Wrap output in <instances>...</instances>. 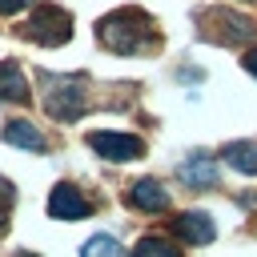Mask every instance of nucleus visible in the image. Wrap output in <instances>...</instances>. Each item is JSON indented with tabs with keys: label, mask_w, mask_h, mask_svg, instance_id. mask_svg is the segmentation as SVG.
I'll return each instance as SVG.
<instances>
[{
	"label": "nucleus",
	"mask_w": 257,
	"mask_h": 257,
	"mask_svg": "<svg viewBox=\"0 0 257 257\" xmlns=\"http://www.w3.org/2000/svg\"><path fill=\"white\" fill-rule=\"evenodd\" d=\"M8 205H12V185H8V181H0V213H4Z\"/></svg>",
	"instance_id": "2eb2a0df"
},
{
	"label": "nucleus",
	"mask_w": 257,
	"mask_h": 257,
	"mask_svg": "<svg viewBox=\"0 0 257 257\" xmlns=\"http://www.w3.org/2000/svg\"><path fill=\"white\" fill-rule=\"evenodd\" d=\"M0 96L4 100H28V80H24V72L12 60L0 64Z\"/></svg>",
	"instance_id": "9d476101"
},
{
	"label": "nucleus",
	"mask_w": 257,
	"mask_h": 257,
	"mask_svg": "<svg viewBox=\"0 0 257 257\" xmlns=\"http://www.w3.org/2000/svg\"><path fill=\"white\" fill-rule=\"evenodd\" d=\"M24 4H32V0H0V12L8 16V12H20Z\"/></svg>",
	"instance_id": "4468645a"
},
{
	"label": "nucleus",
	"mask_w": 257,
	"mask_h": 257,
	"mask_svg": "<svg viewBox=\"0 0 257 257\" xmlns=\"http://www.w3.org/2000/svg\"><path fill=\"white\" fill-rule=\"evenodd\" d=\"M245 68H249V72L257 76V52H249V56H245Z\"/></svg>",
	"instance_id": "dca6fc26"
},
{
	"label": "nucleus",
	"mask_w": 257,
	"mask_h": 257,
	"mask_svg": "<svg viewBox=\"0 0 257 257\" xmlns=\"http://www.w3.org/2000/svg\"><path fill=\"white\" fill-rule=\"evenodd\" d=\"M4 141L8 145H16V149H44V137L28 124V120H12V124H4Z\"/></svg>",
	"instance_id": "9b49d317"
},
{
	"label": "nucleus",
	"mask_w": 257,
	"mask_h": 257,
	"mask_svg": "<svg viewBox=\"0 0 257 257\" xmlns=\"http://www.w3.org/2000/svg\"><path fill=\"white\" fill-rule=\"evenodd\" d=\"M128 205H137L141 213H161V209L169 205V193H165V185H161V181L141 177V181L128 189Z\"/></svg>",
	"instance_id": "39448f33"
},
{
	"label": "nucleus",
	"mask_w": 257,
	"mask_h": 257,
	"mask_svg": "<svg viewBox=\"0 0 257 257\" xmlns=\"http://www.w3.org/2000/svg\"><path fill=\"white\" fill-rule=\"evenodd\" d=\"M100 40L112 52H137L141 44L153 40V20L145 12H112L100 20Z\"/></svg>",
	"instance_id": "f257e3e1"
},
{
	"label": "nucleus",
	"mask_w": 257,
	"mask_h": 257,
	"mask_svg": "<svg viewBox=\"0 0 257 257\" xmlns=\"http://www.w3.org/2000/svg\"><path fill=\"white\" fill-rule=\"evenodd\" d=\"M177 233H181L185 241H193V245H209V241L217 237L209 213H181V217H177Z\"/></svg>",
	"instance_id": "0eeeda50"
},
{
	"label": "nucleus",
	"mask_w": 257,
	"mask_h": 257,
	"mask_svg": "<svg viewBox=\"0 0 257 257\" xmlns=\"http://www.w3.org/2000/svg\"><path fill=\"white\" fill-rule=\"evenodd\" d=\"M20 257H32V253H20Z\"/></svg>",
	"instance_id": "f3484780"
},
{
	"label": "nucleus",
	"mask_w": 257,
	"mask_h": 257,
	"mask_svg": "<svg viewBox=\"0 0 257 257\" xmlns=\"http://www.w3.org/2000/svg\"><path fill=\"white\" fill-rule=\"evenodd\" d=\"M133 257H181V253H177V245L165 241V237H145V241L133 249Z\"/></svg>",
	"instance_id": "f8f14e48"
},
{
	"label": "nucleus",
	"mask_w": 257,
	"mask_h": 257,
	"mask_svg": "<svg viewBox=\"0 0 257 257\" xmlns=\"http://www.w3.org/2000/svg\"><path fill=\"white\" fill-rule=\"evenodd\" d=\"M24 32H28L36 44H44V48H56V44H64V40L72 36V20H68V12L52 8V4H40V8L28 16Z\"/></svg>",
	"instance_id": "7ed1b4c3"
},
{
	"label": "nucleus",
	"mask_w": 257,
	"mask_h": 257,
	"mask_svg": "<svg viewBox=\"0 0 257 257\" xmlns=\"http://www.w3.org/2000/svg\"><path fill=\"white\" fill-rule=\"evenodd\" d=\"M48 213L52 217H64V221H76V217H88V201L72 185H56L52 197H48Z\"/></svg>",
	"instance_id": "423d86ee"
},
{
	"label": "nucleus",
	"mask_w": 257,
	"mask_h": 257,
	"mask_svg": "<svg viewBox=\"0 0 257 257\" xmlns=\"http://www.w3.org/2000/svg\"><path fill=\"white\" fill-rule=\"evenodd\" d=\"M44 104L56 120H76L84 112V80L80 76H48V92H44Z\"/></svg>",
	"instance_id": "f03ea898"
},
{
	"label": "nucleus",
	"mask_w": 257,
	"mask_h": 257,
	"mask_svg": "<svg viewBox=\"0 0 257 257\" xmlns=\"http://www.w3.org/2000/svg\"><path fill=\"white\" fill-rule=\"evenodd\" d=\"M181 181L193 185V189H205V185L217 181V165H213L205 153H197V157H189V161L181 165Z\"/></svg>",
	"instance_id": "6e6552de"
},
{
	"label": "nucleus",
	"mask_w": 257,
	"mask_h": 257,
	"mask_svg": "<svg viewBox=\"0 0 257 257\" xmlns=\"http://www.w3.org/2000/svg\"><path fill=\"white\" fill-rule=\"evenodd\" d=\"M225 161L237 169V173H257V145L253 141H233V145H225Z\"/></svg>",
	"instance_id": "1a4fd4ad"
},
{
	"label": "nucleus",
	"mask_w": 257,
	"mask_h": 257,
	"mask_svg": "<svg viewBox=\"0 0 257 257\" xmlns=\"http://www.w3.org/2000/svg\"><path fill=\"white\" fill-rule=\"evenodd\" d=\"M88 145H92L104 161H133V157H141V141L128 137V133H92Z\"/></svg>",
	"instance_id": "20e7f679"
},
{
	"label": "nucleus",
	"mask_w": 257,
	"mask_h": 257,
	"mask_svg": "<svg viewBox=\"0 0 257 257\" xmlns=\"http://www.w3.org/2000/svg\"><path fill=\"white\" fill-rule=\"evenodd\" d=\"M84 257H124V249H120L112 237L100 233V237H92V241L84 245Z\"/></svg>",
	"instance_id": "ddd939ff"
}]
</instances>
